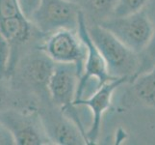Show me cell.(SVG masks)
I'll list each match as a JSON object with an SVG mask.
<instances>
[{
	"label": "cell",
	"mask_w": 155,
	"mask_h": 145,
	"mask_svg": "<svg viewBox=\"0 0 155 145\" xmlns=\"http://www.w3.org/2000/svg\"><path fill=\"white\" fill-rule=\"evenodd\" d=\"M0 120L9 128L15 144L44 145L52 143L47 136L44 122L36 112L21 113L7 111L0 114Z\"/></svg>",
	"instance_id": "obj_6"
},
{
	"label": "cell",
	"mask_w": 155,
	"mask_h": 145,
	"mask_svg": "<svg viewBox=\"0 0 155 145\" xmlns=\"http://www.w3.org/2000/svg\"><path fill=\"white\" fill-rule=\"evenodd\" d=\"M154 106H155V105H154Z\"/></svg>",
	"instance_id": "obj_22"
},
{
	"label": "cell",
	"mask_w": 155,
	"mask_h": 145,
	"mask_svg": "<svg viewBox=\"0 0 155 145\" xmlns=\"http://www.w3.org/2000/svg\"><path fill=\"white\" fill-rule=\"evenodd\" d=\"M87 29L103 56L111 76L127 78L129 82L135 77L140 65L138 53L129 50L109 30L99 24L87 23Z\"/></svg>",
	"instance_id": "obj_1"
},
{
	"label": "cell",
	"mask_w": 155,
	"mask_h": 145,
	"mask_svg": "<svg viewBox=\"0 0 155 145\" xmlns=\"http://www.w3.org/2000/svg\"><path fill=\"white\" fill-rule=\"evenodd\" d=\"M88 24H101L116 16L119 0H79Z\"/></svg>",
	"instance_id": "obj_12"
},
{
	"label": "cell",
	"mask_w": 155,
	"mask_h": 145,
	"mask_svg": "<svg viewBox=\"0 0 155 145\" xmlns=\"http://www.w3.org/2000/svg\"><path fill=\"white\" fill-rule=\"evenodd\" d=\"M99 25L109 30L138 54L148 45L155 31V24L145 10L125 16H115Z\"/></svg>",
	"instance_id": "obj_2"
},
{
	"label": "cell",
	"mask_w": 155,
	"mask_h": 145,
	"mask_svg": "<svg viewBox=\"0 0 155 145\" xmlns=\"http://www.w3.org/2000/svg\"><path fill=\"white\" fill-rule=\"evenodd\" d=\"M44 125L52 143L64 145L88 144L80 128L71 118L64 114L62 110L58 117H52L47 124L44 123Z\"/></svg>",
	"instance_id": "obj_9"
},
{
	"label": "cell",
	"mask_w": 155,
	"mask_h": 145,
	"mask_svg": "<svg viewBox=\"0 0 155 145\" xmlns=\"http://www.w3.org/2000/svg\"><path fill=\"white\" fill-rule=\"evenodd\" d=\"M148 0H119L116 16H125L146 8Z\"/></svg>",
	"instance_id": "obj_16"
},
{
	"label": "cell",
	"mask_w": 155,
	"mask_h": 145,
	"mask_svg": "<svg viewBox=\"0 0 155 145\" xmlns=\"http://www.w3.org/2000/svg\"><path fill=\"white\" fill-rule=\"evenodd\" d=\"M128 83V79L124 78H117L106 82L98 87L94 92L86 99L77 100L73 103L74 105L87 106L92 111V123L86 132L88 144L95 143L99 136L101 121L104 112L109 109L112 104L113 94L120 85Z\"/></svg>",
	"instance_id": "obj_8"
},
{
	"label": "cell",
	"mask_w": 155,
	"mask_h": 145,
	"mask_svg": "<svg viewBox=\"0 0 155 145\" xmlns=\"http://www.w3.org/2000/svg\"><path fill=\"white\" fill-rule=\"evenodd\" d=\"M4 101H5V92H4L3 88L0 86V106L3 105Z\"/></svg>",
	"instance_id": "obj_20"
},
{
	"label": "cell",
	"mask_w": 155,
	"mask_h": 145,
	"mask_svg": "<svg viewBox=\"0 0 155 145\" xmlns=\"http://www.w3.org/2000/svg\"><path fill=\"white\" fill-rule=\"evenodd\" d=\"M80 74L76 65L71 63H55L47 83L51 99L61 110L68 109L74 105Z\"/></svg>",
	"instance_id": "obj_7"
},
{
	"label": "cell",
	"mask_w": 155,
	"mask_h": 145,
	"mask_svg": "<svg viewBox=\"0 0 155 145\" xmlns=\"http://www.w3.org/2000/svg\"><path fill=\"white\" fill-rule=\"evenodd\" d=\"M124 96V105L132 106L138 103L155 105V68L131 80Z\"/></svg>",
	"instance_id": "obj_10"
},
{
	"label": "cell",
	"mask_w": 155,
	"mask_h": 145,
	"mask_svg": "<svg viewBox=\"0 0 155 145\" xmlns=\"http://www.w3.org/2000/svg\"><path fill=\"white\" fill-rule=\"evenodd\" d=\"M15 138L9 128L0 120V145H15Z\"/></svg>",
	"instance_id": "obj_18"
},
{
	"label": "cell",
	"mask_w": 155,
	"mask_h": 145,
	"mask_svg": "<svg viewBox=\"0 0 155 145\" xmlns=\"http://www.w3.org/2000/svg\"><path fill=\"white\" fill-rule=\"evenodd\" d=\"M139 57H140V65H139L138 71L135 74V77L131 80H133L138 76H140V74L147 73L148 71H150V70H152L153 68H155V31H154V34L152 36L151 40L148 43V45L146 47L145 50L139 54Z\"/></svg>",
	"instance_id": "obj_15"
},
{
	"label": "cell",
	"mask_w": 155,
	"mask_h": 145,
	"mask_svg": "<svg viewBox=\"0 0 155 145\" xmlns=\"http://www.w3.org/2000/svg\"><path fill=\"white\" fill-rule=\"evenodd\" d=\"M18 2L23 15L31 20L33 15L40 7L41 0H18Z\"/></svg>",
	"instance_id": "obj_17"
},
{
	"label": "cell",
	"mask_w": 155,
	"mask_h": 145,
	"mask_svg": "<svg viewBox=\"0 0 155 145\" xmlns=\"http://www.w3.org/2000/svg\"><path fill=\"white\" fill-rule=\"evenodd\" d=\"M33 23L25 17L11 18L0 20V34L15 47L24 44L31 36Z\"/></svg>",
	"instance_id": "obj_13"
},
{
	"label": "cell",
	"mask_w": 155,
	"mask_h": 145,
	"mask_svg": "<svg viewBox=\"0 0 155 145\" xmlns=\"http://www.w3.org/2000/svg\"><path fill=\"white\" fill-rule=\"evenodd\" d=\"M15 47L0 34V79L13 73Z\"/></svg>",
	"instance_id": "obj_14"
},
{
	"label": "cell",
	"mask_w": 155,
	"mask_h": 145,
	"mask_svg": "<svg viewBox=\"0 0 155 145\" xmlns=\"http://www.w3.org/2000/svg\"><path fill=\"white\" fill-rule=\"evenodd\" d=\"M40 50L55 63H71L76 65L81 77L87 47L77 30L61 29L53 32L48 35Z\"/></svg>",
	"instance_id": "obj_5"
},
{
	"label": "cell",
	"mask_w": 155,
	"mask_h": 145,
	"mask_svg": "<svg viewBox=\"0 0 155 145\" xmlns=\"http://www.w3.org/2000/svg\"><path fill=\"white\" fill-rule=\"evenodd\" d=\"M148 15V17L155 24V0H148L146 8L143 9Z\"/></svg>",
	"instance_id": "obj_19"
},
{
	"label": "cell",
	"mask_w": 155,
	"mask_h": 145,
	"mask_svg": "<svg viewBox=\"0 0 155 145\" xmlns=\"http://www.w3.org/2000/svg\"><path fill=\"white\" fill-rule=\"evenodd\" d=\"M55 62L41 50L38 54H33L24 66V74L29 81L39 87H46L51 77Z\"/></svg>",
	"instance_id": "obj_11"
},
{
	"label": "cell",
	"mask_w": 155,
	"mask_h": 145,
	"mask_svg": "<svg viewBox=\"0 0 155 145\" xmlns=\"http://www.w3.org/2000/svg\"><path fill=\"white\" fill-rule=\"evenodd\" d=\"M69 1H72V2H75V3H79V0H69Z\"/></svg>",
	"instance_id": "obj_21"
},
{
	"label": "cell",
	"mask_w": 155,
	"mask_h": 145,
	"mask_svg": "<svg viewBox=\"0 0 155 145\" xmlns=\"http://www.w3.org/2000/svg\"><path fill=\"white\" fill-rule=\"evenodd\" d=\"M81 14L79 5L69 0H41L30 21L41 33L49 35L61 29L77 30Z\"/></svg>",
	"instance_id": "obj_3"
},
{
	"label": "cell",
	"mask_w": 155,
	"mask_h": 145,
	"mask_svg": "<svg viewBox=\"0 0 155 145\" xmlns=\"http://www.w3.org/2000/svg\"><path fill=\"white\" fill-rule=\"evenodd\" d=\"M77 31L80 37H81V39L85 43V45H86L87 54L84 63L83 73L79 78L76 97L74 102L87 98L89 96V86L91 84H93V82H95L97 84V87H100L106 82L110 81V80L117 78L112 77L110 74L103 56L101 55L98 48L94 45L92 38H91L87 29L86 19H85L83 13L81 14V17H80Z\"/></svg>",
	"instance_id": "obj_4"
}]
</instances>
